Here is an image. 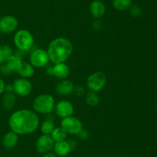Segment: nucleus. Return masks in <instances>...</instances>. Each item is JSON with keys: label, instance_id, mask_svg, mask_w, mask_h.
I'll return each mask as SVG.
<instances>
[{"label": "nucleus", "instance_id": "f257e3e1", "mask_svg": "<svg viewBox=\"0 0 157 157\" xmlns=\"http://www.w3.org/2000/svg\"><path fill=\"white\" fill-rule=\"evenodd\" d=\"M9 125L12 132L16 134H29L33 132L38 127L39 119L33 111L21 109L11 115Z\"/></svg>", "mask_w": 157, "mask_h": 157}, {"label": "nucleus", "instance_id": "f03ea898", "mask_svg": "<svg viewBox=\"0 0 157 157\" xmlns=\"http://www.w3.org/2000/svg\"><path fill=\"white\" fill-rule=\"evenodd\" d=\"M73 51L72 43L66 38H58L52 41L48 48L49 60L58 64L65 62Z\"/></svg>", "mask_w": 157, "mask_h": 157}, {"label": "nucleus", "instance_id": "7ed1b4c3", "mask_svg": "<svg viewBox=\"0 0 157 157\" xmlns=\"http://www.w3.org/2000/svg\"><path fill=\"white\" fill-rule=\"evenodd\" d=\"M14 42L18 50L25 52L30 50L34 45V38L32 33L26 29H21L15 33Z\"/></svg>", "mask_w": 157, "mask_h": 157}, {"label": "nucleus", "instance_id": "20e7f679", "mask_svg": "<svg viewBox=\"0 0 157 157\" xmlns=\"http://www.w3.org/2000/svg\"><path fill=\"white\" fill-rule=\"evenodd\" d=\"M54 107H55V99L52 95L48 94L38 95L33 102V109L40 113H49L53 110Z\"/></svg>", "mask_w": 157, "mask_h": 157}, {"label": "nucleus", "instance_id": "39448f33", "mask_svg": "<svg viewBox=\"0 0 157 157\" xmlns=\"http://www.w3.org/2000/svg\"><path fill=\"white\" fill-rule=\"evenodd\" d=\"M107 83V77L103 72H97L91 74L87 81V86L92 92H98L101 90Z\"/></svg>", "mask_w": 157, "mask_h": 157}, {"label": "nucleus", "instance_id": "423d86ee", "mask_svg": "<svg viewBox=\"0 0 157 157\" xmlns=\"http://www.w3.org/2000/svg\"><path fill=\"white\" fill-rule=\"evenodd\" d=\"M61 127L66 131L67 133L78 134L82 129V123L75 117L68 116L62 119Z\"/></svg>", "mask_w": 157, "mask_h": 157}, {"label": "nucleus", "instance_id": "0eeeda50", "mask_svg": "<svg viewBox=\"0 0 157 157\" xmlns=\"http://www.w3.org/2000/svg\"><path fill=\"white\" fill-rule=\"evenodd\" d=\"M49 61L48 52L43 49H38L32 52L30 55L31 65L36 68L44 66Z\"/></svg>", "mask_w": 157, "mask_h": 157}, {"label": "nucleus", "instance_id": "6e6552de", "mask_svg": "<svg viewBox=\"0 0 157 157\" xmlns=\"http://www.w3.org/2000/svg\"><path fill=\"white\" fill-rule=\"evenodd\" d=\"M13 91L18 95L26 96L32 91V84L25 78H18L12 84Z\"/></svg>", "mask_w": 157, "mask_h": 157}, {"label": "nucleus", "instance_id": "1a4fd4ad", "mask_svg": "<svg viewBox=\"0 0 157 157\" xmlns=\"http://www.w3.org/2000/svg\"><path fill=\"white\" fill-rule=\"evenodd\" d=\"M18 26V20L12 15H6L0 18V32L11 33Z\"/></svg>", "mask_w": 157, "mask_h": 157}, {"label": "nucleus", "instance_id": "9d476101", "mask_svg": "<svg viewBox=\"0 0 157 157\" xmlns=\"http://www.w3.org/2000/svg\"><path fill=\"white\" fill-rule=\"evenodd\" d=\"M54 140L49 135H41L36 143V148L41 153H48L54 148Z\"/></svg>", "mask_w": 157, "mask_h": 157}, {"label": "nucleus", "instance_id": "9b49d317", "mask_svg": "<svg viewBox=\"0 0 157 157\" xmlns=\"http://www.w3.org/2000/svg\"><path fill=\"white\" fill-rule=\"evenodd\" d=\"M55 111L58 116L66 118V117L71 116L74 112V107L70 102L62 100L57 104Z\"/></svg>", "mask_w": 157, "mask_h": 157}, {"label": "nucleus", "instance_id": "f8f14e48", "mask_svg": "<svg viewBox=\"0 0 157 157\" xmlns=\"http://www.w3.org/2000/svg\"><path fill=\"white\" fill-rule=\"evenodd\" d=\"M74 90V84L67 79L61 80L56 86L57 93L61 95H67L71 93Z\"/></svg>", "mask_w": 157, "mask_h": 157}, {"label": "nucleus", "instance_id": "ddd939ff", "mask_svg": "<svg viewBox=\"0 0 157 157\" xmlns=\"http://www.w3.org/2000/svg\"><path fill=\"white\" fill-rule=\"evenodd\" d=\"M106 11L105 5L100 0H95L90 4V12L94 18H99L104 15Z\"/></svg>", "mask_w": 157, "mask_h": 157}, {"label": "nucleus", "instance_id": "4468645a", "mask_svg": "<svg viewBox=\"0 0 157 157\" xmlns=\"http://www.w3.org/2000/svg\"><path fill=\"white\" fill-rule=\"evenodd\" d=\"M54 149H55V153L60 156H65L71 150V147L68 142L64 141V140L61 142H56L54 146Z\"/></svg>", "mask_w": 157, "mask_h": 157}, {"label": "nucleus", "instance_id": "2eb2a0df", "mask_svg": "<svg viewBox=\"0 0 157 157\" xmlns=\"http://www.w3.org/2000/svg\"><path fill=\"white\" fill-rule=\"evenodd\" d=\"M52 72L57 78L63 79V78H65L68 75L69 68L64 62L58 63V64H55V66H54L53 69H52Z\"/></svg>", "mask_w": 157, "mask_h": 157}, {"label": "nucleus", "instance_id": "dca6fc26", "mask_svg": "<svg viewBox=\"0 0 157 157\" xmlns=\"http://www.w3.org/2000/svg\"><path fill=\"white\" fill-rule=\"evenodd\" d=\"M18 143V134L14 132H9L4 135L2 139L3 146L7 149L15 147Z\"/></svg>", "mask_w": 157, "mask_h": 157}, {"label": "nucleus", "instance_id": "f3484780", "mask_svg": "<svg viewBox=\"0 0 157 157\" xmlns=\"http://www.w3.org/2000/svg\"><path fill=\"white\" fill-rule=\"evenodd\" d=\"M21 58H19L18 55H12L10 58L8 59L6 64L8 66L11 72H18V69H19L20 66L21 64Z\"/></svg>", "mask_w": 157, "mask_h": 157}, {"label": "nucleus", "instance_id": "a211bd4d", "mask_svg": "<svg viewBox=\"0 0 157 157\" xmlns=\"http://www.w3.org/2000/svg\"><path fill=\"white\" fill-rule=\"evenodd\" d=\"M18 72L20 75H21L24 78H29V77L32 76L34 75L35 70H34V68L32 65L29 64V62H22L19 69H18Z\"/></svg>", "mask_w": 157, "mask_h": 157}, {"label": "nucleus", "instance_id": "6ab92c4d", "mask_svg": "<svg viewBox=\"0 0 157 157\" xmlns=\"http://www.w3.org/2000/svg\"><path fill=\"white\" fill-rule=\"evenodd\" d=\"M12 54V49L8 45L0 46V66L6 63Z\"/></svg>", "mask_w": 157, "mask_h": 157}, {"label": "nucleus", "instance_id": "aec40b11", "mask_svg": "<svg viewBox=\"0 0 157 157\" xmlns=\"http://www.w3.org/2000/svg\"><path fill=\"white\" fill-rule=\"evenodd\" d=\"M51 136L55 142L64 141L67 137V132L62 127H57L54 129L51 133Z\"/></svg>", "mask_w": 157, "mask_h": 157}, {"label": "nucleus", "instance_id": "412c9836", "mask_svg": "<svg viewBox=\"0 0 157 157\" xmlns=\"http://www.w3.org/2000/svg\"><path fill=\"white\" fill-rule=\"evenodd\" d=\"M113 6L119 11H127L131 7L132 0H113Z\"/></svg>", "mask_w": 157, "mask_h": 157}, {"label": "nucleus", "instance_id": "4be33fe9", "mask_svg": "<svg viewBox=\"0 0 157 157\" xmlns=\"http://www.w3.org/2000/svg\"><path fill=\"white\" fill-rule=\"evenodd\" d=\"M15 95L12 92H6L2 98V105L6 109H10L15 106Z\"/></svg>", "mask_w": 157, "mask_h": 157}, {"label": "nucleus", "instance_id": "5701e85b", "mask_svg": "<svg viewBox=\"0 0 157 157\" xmlns=\"http://www.w3.org/2000/svg\"><path fill=\"white\" fill-rule=\"evenodd\" d=\"M54 129H55V123L52 120H45L41 125V130L43 134L49 135V134L52 133Z\"/></svg>", "mask_w": 157, "mask_h": 157}, {"label": "nucleus", "instance_id": "b1692460", "mask_svg": "<svg viewBox=\"0 0 157 157\" xmlns=\"http://www.w3.org/2000/svg\"><path fill=\"white\" fill-rule=\"evenodd\" d=\"M86 102L90 106H95L99 103V97L94 92H89L86 95Z\"/></svg>", "mask_w": 157, "mask_h": 157}, {"label": "nucleus", "instance_id": "393cba45", "mask_svg": "<svg viewBox=\"0 0 157 157\" xmlns=\"http://www.w3.org/2000/svg\"><path fill=\"white\" fill-rule=\"evenodd\" d=\"M142 13V9L140 6H132L131 9H130V14H131L133 16L136 17L140 15V14Z\"/></svg>", "mask_w": 157, "mask_h": 157}, {"label": "nucleus", "instance_id": "a878e982", "mask_svg": "<svg viewBox=\"0 0 157 157\" xmlns=\"http://www.w3.org/2000/svg\"><path fill=\"white\" fill-rule=\"evenodd\" d=\"M78 135L81 140H86L89 137L88 132L86 130H84V129H81V130L78 133Z\"/></svg>", "mask_w": 157, "mask_h": 157}, {"label": "nucleus", "instance_id": "bb28decb", "mask_svg": "<svg viewBox=\"0 0 157 157\" xmlns=\"http://www.w3.org/2000/svg\"><path fill=\"white\" fill-rule=\"evenodd\" d=\"M0 71H1L2 73L4 74V75H9V74L12 73V72H11L10 69L8 68V66H6V63H4V64L0 66Z\"/></svg>", "mask_w": 157, "mask_h": 157}, {"label": "nucleus", "instance_id": "cd10ccee", "mask_svg": "<svg viewBox=\"0 0 157 157\" xmlns=\"http://www.w3.org/2000/svg\"><path fill=\"white\" fill-rule=\"evenodd\" d=\"M5 87H6V85H5L4 81L0 78V94H2L3 92H4Z\"/></svg>", "mask_w": 157, "mask_h": 157}, {"label": "nucleus", "instance_id": "c85d7f7f", "mask_svg": "<svg viewBox=\"0 0 157 157\" xmlns=\"http://www.w3.org/2000/svg\"><path fill=\"white\" fill-rule=\"evenodd\" d=\"M43 157H57V155L54 153H46Z\"/></svg>", "mask_w": 157, "mask_h": 157}, {"label": "nucleus", "instance_id": "c756f323", "mask_svg": "<svg viewBox=\"0 0 157 157\" xmlns=\"http://www.w3.org/2000/svg\"><path fill=\"white\" fill-rule=\"evenodd\" d=\"M61 157H64V156H61Z\"/></svg>", "mask_w": 157, "mask_h": 157}]
</instances>
